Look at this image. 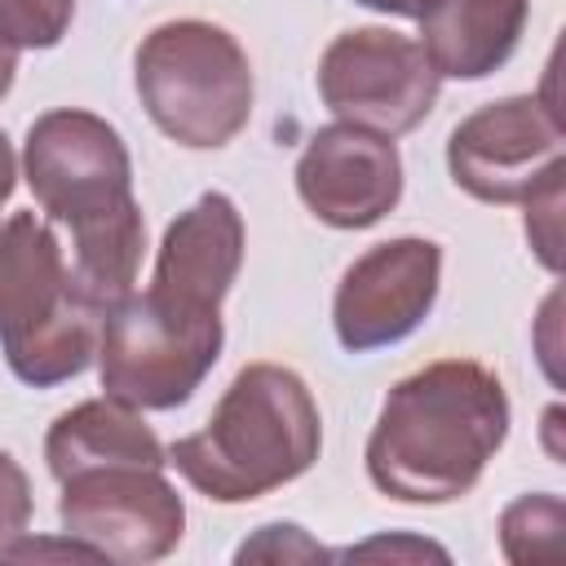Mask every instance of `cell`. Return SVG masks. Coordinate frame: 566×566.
<instances>
[{
  "mask_svg": "<svg viewBox=\"0 0 566 566\" xmlns=\"http://www.w3.org/2000/svg\"><path fill=\"white\" fill-rule=\"evenodd\" d=\"M221 314L195 318L164 310L146 292H128L106 310L97 336L102 389L137 411L181 407L221 358Z\"/></svg>",
  "mask_w": 566,
  "mask_h": 566,
  "instance_id": "obj_5",
  "label": "cell"
},
{
  "mask_svg": "<svg viewBox=\"0 0 566 566\" xmlns=\"http://www.w3.org/2000/svg\"><path fill=\"white\" fill-rule=\"evenodd\" d=\"M18 53H22V44L13 40L9 22L0 18V97H4V93H9V84H13V71H18Z\"/></svg>",
  "mask_w": 566,
  "mask_h": 566,
  "instance_id": "obj_21",
  "label": "cell"
},
{
  "mask_svg": "<svg viewBox=\"0 0 566 566\" xmlns=\"http://www.w3.org/2000/svg\"><path fill=\"white\" fill-rule=\"evenodd\" d=\"M22 172L49 221L71 230V287L93 310L119 305L146 252L124 137L93 111H44L27 128Z\"/></svg>",
  "mask_w": 566,
  "mask_h": 566,
  "instance_id": "obj_1",
  "label": "cell"
},
{
  "mask_svg": "<svg viewBox=\"0 0 566 566\" xmlns=\"http://www.w3.org/2000/svg\"><path fill=\"white\" fill-rule=\"evenodd\" d=\"M62 535L88 544L102 562H159L181 544L186 504L164 469L150 464H102L57 482Z\"/></svg>",
  "mask_w": 566,
  "mask_h": 566,
  "instance_id": "obj_7",
  "label": "cell"
},
{
  "mask_svg": "<svg viewBox=\"0 0 566 566\" xmlns=\"http://www.w3.org/2000/svg\"><path fill=\"white\" fill-rule=\"evenodd\" d=\"M340 557H447L438 544H429V539H407V535H398V539H367V544H358V548H345Z\"/></svg>",
  "mask_w": 566,
  "mask_h": 566,
  "instance_id": "obj_20",
  "label": "cell"
},
{
  "mask_svg": "<svg viewBox=\"0 0 566 566\" xmlns=\"http://www.w3.org/2000/svg\"><path fill=\"white\" fill-rule=\"evenodd\" d=\"M71 301L80 296L53 226L35 212H13L0 221V345H22Z\"/></svg>",
  "mask_w": 566,
  "mask_h": 566,
  "instance_id": "obj_12",
  "label": "cell"
},
{
  "mask_svg": "<svg viewBox=\"0 0 566 566\" xmlns=\"http://www.w3.org/2000/svg\"><path fill=\"white\" fill-rule=\"evenodd\" d=\"M531 0H424L420 4V49L438 75L482 80L500 71L526 31Z\"/></svg>",
  "mask_w": 566,
  "mask_h": 566,
  "instance_id": "obj_13",
  "label": "cell"
},
{
  "mask_svg": "<svg viewBox=\"0 0 566 566\" xmlns=\"http://www.w3.org/2000/svg\"><path fill=\"white\" fill-rule=\"evenodd\" d=\"M566 177V172H562ZM562 177L544 181L535 195H526V239L544 270H562Z\"/></svg>",
  "mask_w": 566,
  "mask_h": 566,
  "instance_id": "obj_17",
  "label": "cell"
},
{
  "mask_svg": "<svg viewBox=\"0 0 566 566\" xmlns=\"http://www.w3.org/2000/svg\"><path fill=\"white\" fill-rule=\"evenodd\" d=\"M301 203L332 230H367L402 199V159L394 137L358 124L318 128L296 159Z\"/></svg>",
  "mask_w": 566,
  "mask_h": 566,
  "instance_id": "obj_10",
  "label": "cell"
},
{
  "mask_svg": "<svg viewBox=\"0 0 566 566\" xmlns=\"http://www.w3.org/2000/svg\"><path fill=\"white\" fill-rule=\"evenodd\" d=\"M234 557L239 562H323L327 548H318L301 526L274 522V526H261L256 539H248Z\"/></svg>",
  "mask_w": 566,
  "mask_h": 566,
  "instance_id": "obj_18",
  "label": "cell"
},
{
  "mask_svg": "<svg viewBox=\"0 0 566 566\" xmlns=\"http://www.w3.org/2000/svg\"><path fill=\"white\" fill-rule=\"evenodd\" d=\"M562 500L553 491H535L513 500L500 513V548L517 566L557 562L562 557Z\"/></svg>",
  "mask_w": 566,
  "mask_h": 566,
  "instance_id": "obj_15",
  "label": "cell"
},
{
  "mask_svg": "<svg viewBox=\"0 0 566 566\" xmlns=\"http://www.w3.org/2000/svg\"><path fill=\"white\" fill-rule=\"evenodd\" d=\"M0 18L22 49H53L75 18V0H0Z\"/></svg>",
  "mask_w": 566,
  "mask_h": 566,
  "instance_id": "obj_16",
  "label": "cell"
},
{
  "mask_svg": "<svg viewBox=\"0 0 566 566\" xmlns=\"http://www.w3.org/2000/svg\"><path fill=\"white\" fill-rule=\"evenodd\" d=\"M438 71L420 40L389 27H354L318 57L323 106L380 137L411 133L438 102Z\"/></svg>",
  "mask_w": 566,
  "mask_h": 566,
  "instance_id": "obj_6",
  "label": "cell"
},
{
  "mask_svg": "<svg viewBox=\"0 0 566 566\" xmlns=\"http://www.w3.org/2000/svg\"><path fill=\"white\" fill-rule=\"evenodd\" d=\"M442 283V248L433 239H385L367 248L336 287L332 323L349 354L407 340L433 310Z\"/></svg>",
  "mask_w": 566,
  "mask_h": 566,
  "instance_id": "obj_9",
  "label": "cell"
},
{
  "mask_svg": "<svg viewBox=\"0 0 566 566\" xmlns=\"http://www.w3.org/2000/svg\"><path fill=\"white\" fill-rule=\"evenodd\" d=\"M239 265H243V217L230 195L208 190L164 230L146 296L159 301L164 310L212 318L221 314V301L239 279Z\"/></svg>",
  "mask_w": 566,
  "mask_h": 566,
  "instance_id": "obj_11",
  "label": "cell"
},
{
  "mask_svg": "<svg viewBox=\"0 0 566 566\" xmlns=\"http://www.w3.org/2000/svg\"><path fill=\"white\" fill-rule=\"evenodd\" d=\"M27 522H31V482L22 464L9 451H0V548L27 535Z\"/></svg>",
  "mask_w": 566,
  "mask_h": 566,
  "instance_id": "obj_19",
  "label": "cell"
},
{
  "mask_svg": "<svg viewBox=\"0 0 566 566\" xmlns=\"http://www.w3.org/2000/svg\"><path fill=\"white\" fill-rule=\"evenodd\" d=\"M44 460H49V473L62 482L71 473L102 469V464L164 469L168 451L155 438V429L142 420L137 407L115 402V398H88L53 420V429L44 438Z\"/></svg>",
  "mask_w": 566,
  "mask_h": 566,
  "instance_id": "obj_14",
  "label": "cell"
},
{
  "mask_svg": "<svg viewBox=\"0 0 566 566\" xmlns=\"http://www.w3.org/2000/svg\"><path fill=\"white\" fill-rule=\"evenodd\" d=\"M13 177H18V159H13V146H9V137L0 133V203L13 195Z\"/></svg>",
  "mask_w": 566,
  "mask_h": 566,
  "instance_id": "obj_22",
  "label": "cell"
},
{
  "mask_svg": "<svg viewBox=\"0 0 566 566\" xmlns=\"http://www.w3.org/2000/svg\"><path fill=\"white\" fill-rule=\"evenodd\" d=\"M509 438V394L473 358H438L398 380L367 438V478L398 504L469 495Z\"/></svg>",
  "mask_w": 566,
  "mask_h": 566,
  "instance_id": "obj_2",
  "label": "cell"
},
{
  "mask_svg": "<svg viewBox=\"0 0 566 566\" xmlns=\"http://www.w3.org/2000/svg\"><path fill=\"white\" fill-rule=\"evenodd\" d=\"M133 84L150 124L186 150H217L248 128L252 62L243 44L203 18L155 27L133 57Z\"/></svg>",
  "mask_w": 566,
  "mask_h": 566,
  "instance_id": "obj_4",
  "label": "cell"
},
{
  "mask_svg": "<svg viewBox=\"0 0 566 566\" xmlns=\"http://www.w3.org/2000/svg\"><path fill=\"white\" fill-rule=\"evenodd\" d=\"M323 447L310 385L279 363H248L199 433L172 442L168 464L217 504H248L296 482Z\"/></svg>",
  "mask_w": 566,
  "mask_h": 566,
  "instance_id": "obj_3",
  "label": "cell"
},
{
  "mask_svg": "<svg viewBox=\"0 0 566 566\" xmlns=\"http://www.w3.org/2000/svg\"><path fill=\"white\" fill-rule=\"evenodd\" d=\"M447 168L451 181L482 203H522L566 172L557 106L526 93L473 111L447 137Z\"/></svg>",
  "mask_w": 566,
  "mask_h": 566,
  "instance_id": "obj_8",
  "label": "cell"
},
{
  "mask_svg": "<svg viewBox=\"0 0 566 566\" xmlns=\"http://www.w3.org/2000/svg\"><path fill=\"white\" fill-rule=\"evenodd\" d=\"M367 9H380V13H398V18H416L424 0H358Z\"/></svg>",
  "mask_w": 566,
  "mask_h": 566,
  "instance_id": "obj_23",
  "label": "cell"
}]
</instances>
